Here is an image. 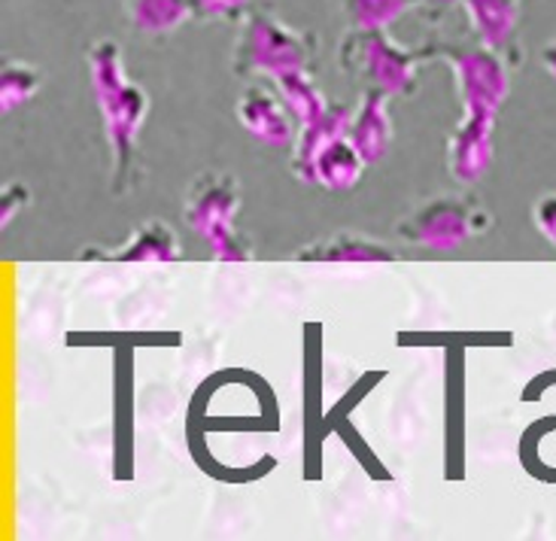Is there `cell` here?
Listing matches in <instances>:
<instances>
[{
  "label": "cell",
  "instance_id": "4",
  "mask_svg": "<svg viewBox=\"0 0 556 541\" xmlns=\"http://www.w3.org/2000/svg\"><path fill=\"white\" fill-rule=\"evenodd\" d=\"M201 13L207 15H226V13H235V10H241L247 7L250 0H192Z\"/></svg>",
  "mask_w": 556,
  "mask_h": 541
},
{
  "label": "cell",
  "instance_id": "2",
  "mask_svg": "<svg viewBox=\"0 0 556 541\" xmlns=\"http://www.w3.org/2000/svg\"><path fill=\"white\" fill-rule=\"evenodd\" d=\"M475 25L486 37H505L514 25V0H468Z\"/></svg>",
  "mask_w": 556,
  "mask_h": 541
},
{
  "label": "cell",
  "instance_id": "1",
  "mask_svg": "<svg viewBox=\"0 0 556 541\" xmlns=\"http://www.w3.org/2000/svg\"><path fill=\"white\" fill-rule=\"evenodd\" d=\"M192 0H128V10L140 28L165 30L180 25V18L189 13Z\"/></svg>",
  "mask_w": 556,
  "mask_h": 541
},
{
  "label": "cell",
  "instance_id": "3",
  "mask_svg": "<svg viewBox=\"0 0 556 541\" xmlns=\"http://www.w3.org/2000/svg\"><path fill=\"white\" fill-rule=\"evenodd\" d=\"M407 0H350V10L362 25H383L387 18L405 10Z\"/></svg>",
  "mask_w": 556,
  "mask_h": 541
}]
</instances>
